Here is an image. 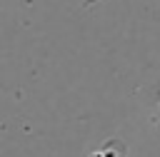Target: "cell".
<instances>
[{
  "instance_id": "6da1fadb",
  "label": "cell",
  "mask_w": 160,
  "mask_h": 157,
  "mask_svg": "<svg viewBox=\"0 0 160 157\" xmlns=\"http://www.w3.org/2000/svg\"><path fill=\"white\" fill-rule=\"evenodd\" d=\"M152 95H155V107H158V112H160V82H155V90H152Z\"/></svg>"
},
{
  "instance_id": "7a4b0ae2",
  "label": "cell",
  "mask_w": 160,
  "mask_h": 157,
  "mask_svg": "<svg viewBox=\"0 0 160 157\" xmlns=\"http://www.w3.org/2000/svg\"><path fill=\"white\" fill-rule=\"evenodd\" d=\"M92 157H110V155H108L105 150H100V152H98V155H92ZM112 157H115V155H112Z\"/></svg>"
}]
</instances>
